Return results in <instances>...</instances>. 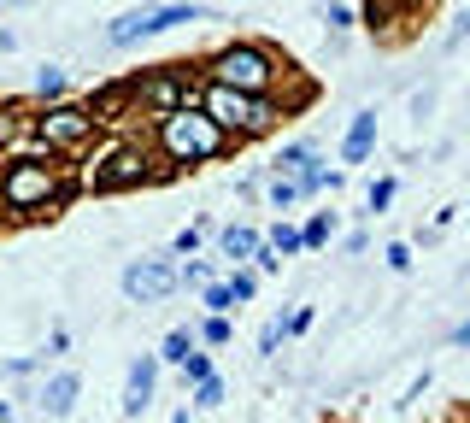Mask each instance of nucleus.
I'll list each match as a JSON object with an SVG mask.
<instances>
[{
    "mask_svg": "<svg viewBox=\"0 0 470 423\" xmlns=\"http://www.w3.org/2000/svg\"><path fill=\"white\" fill-rule=\"evenodd\" d=\"M194 406H206V412H212V406H224V382H218V377L194 382Z\"/></svg>",
    "mask_w": 470,
    "mask_h": 423,
    "instance_id": "f3484780",
    "label": "nucleus"
},
{
    "mask_svg": "<svg viewBox=\"0 0 470 423\" xmlns=\"http://www.w3.org/2000/svg\"><path fill=\"white\" fill-rule=\"evenodd\" d=\"M201 335H206L212 347H224V341H230V312H212V318H206V330H201Z\"/></svg>",
    "mask_w": 470,
    "mask_h": 423,
    "instance_id": "a211bd4d",
    "label": "nucleus"
},
{
    "mask_svg": "<svg viewBox=\"0 0 470 423\" xmlns=\"http://www.w3.org/2000/svg\"><path fill=\"white\" fill-rule=\"evenodd\" d=\"M89 130H94V112H83V106H54L42 118V142H54V147L89 142Z\"/></svg>",
    "mask_w": 470,
    "mask_h": 423,
    "instance_id": "0eeeda50",
    "label": "nucleus"
},
{
    "mask_svg": "<svg viewBox=\"0 0 470 423\" xmlns=\"http://www.w3.org/2000/svg\"><path fill=\"white\" fill-rule=\"evenodd\" d=\"M159 147H165L177 165H201V159L224 153V123L194 112V106H177V112L159 118Z\"/></svg>",
    "mask_w": 470,
    "mask_h": 423,
    "instance_id": "f257e3e1",
    "label": "nucleus"
},
{
    "mask_svg": "<svg viewBox=\"0 0 470 423\" xmlns=\"http://www.w3.org/2000/svg\"><path fill=\"white\" fill-rule=\"evenodd\" d=\"M370 142H377V112H358L353 130H348V142H341V159H348V165H358V159L370 153Z\"/></svg>",
    "mask_w": 470,
    "mask_h": 423,
    "instance_id": "f8f14e48",
    "label": "nucleus"
},
{
    "mask_svg": "<svg viewBox=\"0 0 470 423\" xmlns=\"http://www.w3.org/2000/svg\"><path fill=\"white\" fill-rule=\"evenodd\" d=\"M253 289H259L253 271H235V277H230V294H235V300H253Z\"/></svg>",
    "mask_w": 470,
    "mask_h": 423,
    "instance_id": "b1692460",
    "label": "nucleus"
},
{
    "mask_svg": "<svg viewBox=\"0 0 470 423\" xmlns=\"http://www.w3.org/2000/svg\"><path fill=\"white\" fill-rule=\"evenodd\" d=\"M189 353H194V335H189V330H171V335H165V353H159V359H177V365H182Z\"/></svg>",
    "mask_w": 470,
    "mask_h": 423,
    "instance_id": "2eb2a0df",
    "label": "nucleus"
},
{
    "mask_svg": "<svg viewBox=\"0 0 470 423\" xmlns=\"http://www.w3.org/2000/svg\"><path fill=\"white\" fill-rule=\"evenodd\" d=\"M453 341H459V347H470V318L459 323V330H453Z\"/></svg>",
    "mask_w": 470,
    "mask_h": 423,
    "instance_id": "c85d7f7f",
    "label": "nucleus"
},
{
    "mask_svg": "<svg viewBox=\"0 0 470 423\" xmlns=\"http://www.w3.org/2000/svg\"><path fill=\"white\" fill-rule=\"evenodd\" d=\"M18 135V112H0V142H12Z\"/></svg>",
    "mask_w": 470,
    "mask_h": 423,
    "instance_id": "bb28decb",
    "label": "nucleus"
},
{
    "mask_svg": "<svg viewBox=\"0 0 470 423\" xmlns=\"http://www.w3.org/2000/svg\"><path fill=\"white\" fill-rule=\"evenodd\" d=\"M54 189H59V171L47 165V159H18V165L6 171V182H0V201L12 212H30V206L54 201Z\"/></svg>",
    "mask_w": 470,
    "mask_h": 423,
    "instance_id": "39448f33",
    "label": "nucleus"
},
{
    "mask_svg": "<svg viewBox=\"0 0 470 423\" xmlns=\"http://www.w3.org/2000/svg\"><path fill=\"white\" fill-rule=\"evenodd\" d=\"M35 406H42L47 418H65L71 406H77V377H71V370L47 377V382H42V400H35Z\"/></svg>",
    "mask_w": 470,
    "mask_h": 423,
    "instance_id": "9d476101",
    "label": "nucleus"
},
{
    "mask_svg": "<svg viewBox=\"0 0 470 423\" xmlns=\"http://www.w3.org/2000/svg\"><path fill=\"white\" fill-rule=\"evenodd\" d=\"M370 24H382V0H370Z\"/></svg>",
    "mask_w": 470,
    "mask_h": 423,
    "instance_id": "c756f323",
    "label": "nucleus"
},
{
    "mask_svg": "<svg viewBox=\"0 0 470 423\" xmlns=\"http://www.w3.org/2000/svg\"><path fill=\"white\" fill-rule=\"evenodd\" d=\"M171 289H177V271H171L165 259H135V265L123 271V294H130L135 306H153V300H165Z\"/></svg>",
    "mask_w": 470,
    "mask_h": 423,
    "instance_id": "423d86ee",
    "label": "nucleus"
},
{
    "mask_svg": "<svg viewBox=\"0 0 470 423\" xmlns=\"http://www.w3.org/2000/svg\"><path fill=\"white\" fill-rule=\"evenodd\" d=\"M388 201H394V182H377L370 189V212H388Z\"/></svg>",
    "mask_w": 470,
    "mask_h": 423,
    "instance_id": "a878e982",
    "label": "nucleus"
},
{
    "mask_svg": "<svg viewBox=\"0 0 470 423\" xmlns=\"http://www.w3.org/2000/svg\"><path fill=\"white\" fill-rule=\"evenodd\" d=\"M300 241H306V247H324V241H329V218H312V223L300 230Z\"/></svg>",
    "mask_w": 470,
    "mask_h": 423,
    "instance_id": "5701e85b",
    "label": "nucleus"
},
{
    "mask_svg": "<svg viewBox=\"0 0 470 423\" xmlns=\"http://www.w3.org/2000/svg\"><path fill=\"white\" fill-rule=\"evenodd\" d=\"M206 6H194V0H171V6H142V12H123V18L106 30V42L113 47H130L142 42V35H159V30H177V24H201Z\"/></svg>",
    "mask_w": 470,
    "mask_h": 423,
    "instance_id": "7ed1b4c3",
    "label": "nucleus"
},
{
    "mask_svg": "<svg viewBox=\"0 0 470 423\" xmlns=\"http://www.w3.org/2000/svg\"><path fill=\"white\" fill-rule=\"evenodd\" d=\"M382 259H388V271H412V247H406V241H394Z\"/></svg>",
    "mask_w": 470,
    "mask_h": 423,
    "instance_id": "393cba45",
    "label": "nucleus"
},
{
    "mask_svg": "<svg viewBox=\"0 0 470 423\" xmlns=\"http://www.w3.org/2000/svg\"><path fill=\"white\" fill-rule=\"evenodd\" d=\"M206 306H212V312H230V306H235L230 282H206Z\"/></svg>",
    "mask_w": 470,
    "mask_h": 423,
    "instance_id": "4be33fe9",
    "label": "nucleus"
},
{
    "mask_svg": "<svg viewBox=\"0 0 470 423\" xmlns=\"http://www.w3.org/2000/svg\"><path fill=\"white\" fill-rule=\"evenodd\" d=\"M300 230H289V223H277V230H270V253H300Z\"/></svg>",
    "mask_w": 470,
    "mask_h": 423,
    "instance_id": "dca6fc26",
    "label": "nucleus"
},
{
    "mask_svg": "<svg viewBox=\"0 0 470 423\" xmlns=\"http://www.w3.org/2000/svg\"><path fill=\"white\" fill-rule=\"evenodd\" d=\"M171 423H189V412H177V418H171Z\"/></svg>",
    "mask_w": 470,
    "mask_h": 423,
    "instance_id": "2f4dec72",
    "label": "nucleus"
},
{
    "mask_svg": "<svg viewBox=\"0 0 470 423\" xmlns=\"http://www.w3.org/2000/svg\"><path fill=\"white\" fill-rule=\"evenodd\" d=\"M182 377H189V382H206V377H212V359H206V353H189V359H182Z\"/></svg>",
    "mask_w": 470,
    "mask_h": 423,
    "instance_id": "412c9836",
    "label": "nucleus"
},
{
    "mask_svg": "<svg viewBox=\"0 0 470 423\" xmlns=\"http://www.w3.org/2000/svg\"><path fill=\"white\" fill-rule=\"evenodd\" d=\"M465 35H470V12H459V30H453V35H447V47H459V42H465Z\"/></svg>",
    "mask_w": 470,
    "mask_h": 423,
    "instance_id": "cd10ccee",
    "label": "nucleus"
},
{
    "mask_svg": "<svg viewBox=\"0 0 470 423\" xmlns=\"http://www.w3.org/2000/svg\"><path fill=\"white\" fill-rule=\"evenodd\" d=\"M142 177H147V153H142V147H118V153L106 159L101 171H94V189L113 194V189H130V182H142Z\"/></svg>",
    "mask_w": 470,
    "mask_h": 423,
    "instance_id": "6e6552de",
    "label": "nucleus"
},
{
    "mask_svg": "<svg viewBox=\"0 0 470 423\" xmlns=\"http://www.w3.org/2000/svg\"><path fill=\"white\" fill-rule=\"evenodd\" d=\"M206 118H218L224 130H235V135H259V130H270V112L259 94H241V89H224V83H212L206 89Z\"/></svg>",
    "mask_w": 470,
    "mask_h": 423,
    "instance_id": "20e7f679",
    "label": "nucleus"
},
{
    "mask_svg": "<svg viewBox=\"0 0 470 423\" xmlns=\"http://www.w3.org/2000/svg\"><path fill=\"white\" fill-rule=\"evenodd\" d=\"M189 94H194V83H182V77H159V83H147V89H142V101H153L159 112H177V106H189Z\"/></svg>",
    "mask_w": 470,
    "mask_h": 423,
    "instance_id": "9b49d317",
    "label": "nucleus"
},
{
    "mask_svg": "<svg viewBox=\"0 0 470 423\" xmlns=\"http://www.w3.org/2000/svg\"><path fill=\"white\" fill-rule=\"evenodd\" d=\"M212 83L241 89V94H265L270 83H277V59H270L265 47H253V42H235L212 59Z\"/></svg>",
    "mask_w": 470,
    "mask_h": 423,
    "instance_id": "f03ea898",
    "label": "nucleus"
},
{
    "mask_svg": "<svg viewBox=\"0 0 470 423\" xmlns=\"http://www.w3.org/2000/svg\"><path fill=\"white\" fill-rule=\"evenodd\" d=\"M270 201H277V206H294V201H300V182H294V177H277V182H270Z\"/></svg>",
    "mask_w": 470,
    "mask_h": 423,
    "instance_id": "aec40b11",
    "label": "nucleus"
},
{
    "mask_svg": "<svg viewBox=\"0 0 470 423\" xmlns=\"http://www.w3.org/2000/svg\"><path fill=\"white\" fill-rule=\"evenodd\" d=\"M35 94L59 101V94H65V71H42V77H35Z\"/></svg>",
    "mask_w": 470,
    "mask_h": 423,
    "instance_id": "6ab92c4d",
    "label": "nucleus"
},
{
    "mask_svg": "<svg viewBox=\"0 0 470 423\" xmlns=\"http://www.w3.org/2000/svg\"><path fill=\"white\" fill-rule=\"evenodd\" d=\"M259 247H265V241H259V230H247V223L224 230V253H230V259H253Z\"/></svg>",
    "mask_w": 470,
    "mask_h": 423,
    "instance_id": "ddd939ff",
    "label": "nucleus"
},
{
    "mask_svg": "<svg viewBox=\"0 0 470 423\" xmlns=\"http://www.w3.org/2000/svg\"><path fill=\"white\" fill-rule=\"evenodd\" d=\"M153 377H159V359H135L130 365V389H123V418H142L153 406Z\"/></svg>",
    "mask_w": 470,
    "mask_h": 423,
    "instance_id": "1a4fd4ad",
    "label": "nucleus"
},
{
    "mask_svg": "<svg viewBox=\"0 0 470 423\" xmlns=\"http://www.w3.org/2000/svg\"><path fill=\"white\" fill-rule=\"evenodd\" d=\"M0 423H12V406L6 400H0Z\"/></svg>",
    "mask_w": 470,
    "mask_h": 423,
    "instance_id": "7c9ffc66",
    "label": "nucleus"
},
{
    "mask_svg": "<svg viewBox=\"0 0 470 423\" xmlns=\"http://www.w3.org/2000/svg\"><path fill=\"white\" fill-rule=\"evenodd\" d=\"M6 6H24V0H6Z\"/></svg>",
    "mask_w": 470,
    "mask_h": 423,
    "instance_id": "473e14b6",
    "label": "nucleus"
},
{
    "mask_svg": "<svg viewBox=\"0 0 470 423\" xmlns=\"http://www.w3.org/2000/svg\"><path fill=\"white\" fill-rule=\"evenodd\" d=\"M312 159V142H294V147H282L277 153V177H300V165Z\"/></svg>",
    "mask_w": 470,
    "mask_h": 423,
    "instance_id": "4468645a",
    "label": "nucleus"
}]
</instances>
